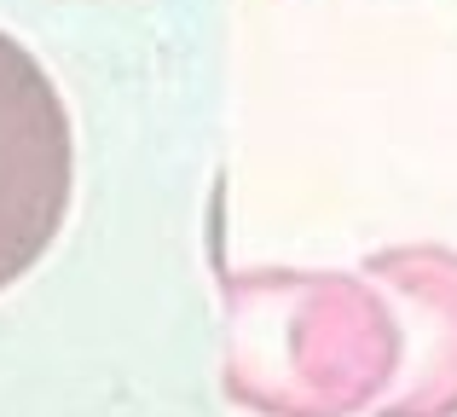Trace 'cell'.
Segmentation results:
<instances>
[{"label":"cell","instance_id":"6da1fadb","mask_svg":"<svg viewBox=\"0 0 457 417\" xmlns=\"http://www.w3.org/2000/svg\"><path fill=\"white\" fill-rule=\"evenodd\" d=\"M226 395L261 417L377 412L400 325L365 272H226Z\"/></svg>","mask_w":457,"mask_h":417},{"label":"cell","instance_id":"7a4b0ae2","mask_svg":"<svg viewBox=\"0 0 457 417\" xmlns=\"http://www.w3.org/2000/svg\"><path fill=\"white\" fill-rule=\"evenodd\" d=\"M76 186V134L41 58L0 29V290L53 249Z\"/></svg>","mask_w":457,"mask_h":417},{"label":"cell","instance_id":"3957f363","mask_svg":"<svg viewBox=\"0 0 457 417\" xmlns=\"http://www.w3.org/2000/svg\"><path fill=\"white\" fill-rule=\"evenodd\" d=\"M365 279L400 325V365L377 400V417H457V249H377Z\"/></svg>","mask_w":457,"mask_h":417}]
</instances>
